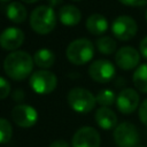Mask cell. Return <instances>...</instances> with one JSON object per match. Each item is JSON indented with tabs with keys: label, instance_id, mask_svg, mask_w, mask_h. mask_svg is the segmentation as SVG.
I'll list each match as a JSON object with an SVG mask.
<instances>
[{
	"label": "cell",
	"instance_id": "8",
	"mask_svg": "<svg viewBox=\"0 0 147 147\" xmlns=\"http://www.w3.org/2000/svg\"><path fill=\"white\" fill-rule=\"evenodd\" d=\"M88 75L92 78V80L96 83H109L113 80L116 76V69L115 65L106 59H99L91 63L88 67Z\"/></svg>",
	"mask_w": 147,
	"mask_h": 147
},
{
	"label": "cell",
	"instance_id": "15",
	"mask_svg": "<svg viewBox=\"0 0 147 147\" xmlns=\"http://www.w3.org/2000/svg\"><path fill=\"white\" fill-rule=\"evenodd\" d=\"M60 21L63 25L67 26H75L77 25L82 20V13L80 10L72 5H64L60 8L59 11Z\"/></svg>",
	"mask_w": 147,
	"mask_h": 147
},
{
	"label": "cell",
	"instance_id": "16",
	"mask_svg": "<svg viewBox=\"0 0 147 147\" xmlns=\"http://www.w3.org/2000/svg\"><path fill=\"white\" fill-rule=\"evenodd\" d=\"M86 29L90 33L94 36H100L103 34L108 30V21L107 18L98 13H94L90 15L86 20Z\"/></svg>",
	"mask_w": 147,
	"mask_h": 147
},
{
	"label": "cell",
	"instance_id": "1",
	"mask_svg": "<svg viewBox=\"0 0 147 147\" xmlns=\"http://www.w3.org/2000/svg\"><path fill=\"white\" fill-rule=\"evenodd\" d=\"M33 57L24 51L9 53L3 61V70L13 80H24L33 69Z\"/></svg>",
	"mask_w": 147,
	"mask_h": 147
},
{
	"label": "cell",
	"instance_id": "31",
	"mask_svg": "<svg viewBox=\"0 0 147 147\" xmlns=\"http://www.w3.org/2000/svg\"><path fill=\"white\" fill-rule=\"evenodd\" d=\"M145 18H146V22H147V9H146V11H145Z\"/></svg>",
	"mask_w": 147,
	"mask_h": 147
},
{
	"label": "cell",
	"instance_id": "12",
	"mask_svg": "<svg viewBox=\"0 0 147 147\" xmlns=\"http://www.w3.org/2000/svg\"><path fill=\"white\" fill-rule=\"evenodd\" d=\"M140 53L131 46L121 47L115 53V63L122 70H131L139 65Z\"/></svg>",
	"mask_w": 147,
	"mask_h": 147
},
{
	"label": "cell",
	"instance_id": "30",
	"mask_svg": "<svg viewBox=\"0 0 147 147\" xmlns=\"http://www.w3.org/2000/svg\"><path fill=\"white\" fill-rule=\"evenodd\" d=\"M23 2H26V3H33V2H37L39 0H22Z\"/></svg>",
	"mask_w": 147,
	"mask_h": 147
},
{
	"label": "cell",
	"instance_id": "32",
	"mask_svg": "<svg viewBox=\"0 0 147 147\" xmlns=\"http://www.w3.org/2000/svg\"><path fill=\"white\" fill-rule=\"evenodd\" d=\"M1 2H7V1H9V0H0Z\"/></svg>",
	"mask_w": 147,
	"mask_h": 147
},
{
	"label": "cell",
	"instance_id": "2",
	"mask_svg": "<svg viewBox=\"0 0 147 147\" xmlns=\"http://www.w3.org/2000/svg\"><path fill=\"white\" fill-rule=\"evenodd\" d=\"M30 25L38 34H47L56 26V15L51 6L41 5L30 14Z\"/></svg>",
	"mask_w": 147,
	"mask_h": 147
},
{
	"label": "cell",
	"instance_id": "24",
	"mask_svg": "<svg viewBox=\"0 0 147 147\" xmlns=\"http://www.w3.org/2000/svg\"><path fill=\"white\" fill-rule=\"evenodd\" d=\"M138 116H139L140 122L147 126V98L140 103L139 110H138Z\"/></svg>",
	"mask_w": 147,
	"mask_h": 147
},
{
	"label": "cell",
	"instance_id": "19",
	"mask_svg": "<svg viewBox=\"0 0 147 147\" xmlns=\"http://www.w3.org/2000/svg\"><path fill=\"white\" fill-rule=\"evenodd\" d=\"M133 85L138 91L147 93V63L139 64L132 75Z\"/></svg>",
	"mask_w": 147,
	"mask_h": 147
},
{
	"label": "cell",
	"instance_id": "17",
	"mask_svg": "<svg viewBox=\"0 0 147 147\" xmlns=\"http://www.w3.org/2000/svg\"><path fill=\"white\" fill-rule=\"evenodd\" d=\"M6 16L13 23L21 24L26 20L28 11L24 5H22L18 1H13L6 8Z\"/></svg>",
	"mask_w": 147,
	"mask_h": 147
},
{
	"label": "cell",
	"instance_id": "29",
	"mask_svg": "<svg viewBox=\"0 0 147 147\" xmlns=\"http://www.w3.org/2000/svg\"><path fill=\"white\" fill-rule=\"evenodd\" d=\"M62 1H63V0H47L48 6H51L52 8H53V7H56V6H59V5H61Z\"/></svg>",
	"mask_w": 147,
	"mask_h": 147
},
{
	"label": "cell",
	"instance_id": "22",
	"mask_svg": "<svg viewBox=\"0 0 147 147\" xmlns=\"http://www.w3.org/2000/svg\"><path fill=\"white\" fill-rule=\"evenodd\" d=\"M13 136V126L6 118L0 117V144H7Z\"/></svg>",
	"mask_w": 147,
	"mask_h": 147
},
{
	"label": "cell",
	"instance_id": "27",
	"mask_svg": "<svg viewBox=\"0 0 147 147\" xmlns=\"http://www.w3.org/2000/svg\"><path fill=\"white\" fill-rule=\"evenodd\" d=\"M13 99L15 101H23L24 100V92L22 90H15L13 93Z\"/></svg>",
	"mask_w": 147,
	"mask_h": 147
},
{
	"label": "cell",
	"instance_id": "28",
	"mask_svg": "<svg viewBox=\"0 0 147 147\" xmlns=\"http://www.w3.org/2000/svg\"><path fill=\"white\" fill-rule=\"evenodd\" d=\"M49 147H69V145L65 140H55L49 145Z\"/></svg>",
	"mask_w": 147,
	"mask_h": 147
},
{
	"label": "cell",
	"instance_id": "26",
	"mask_svg": "<svg viewBox=\"0 0 147 147\" xmlns=\"http://www.w3.org/2000/svg\"><path fill=\"white\" fill-rule=\"evenodd\" d=\"M139 53L142 57H145L147 60V36L145 38H142L139 44Z\"/></svg>",
	"mask_w": 147,
	"mask_h": 147
},
{
	"label": "cell",
	"instance_id": "9",
	"mask_svg": "<svg viewBox=\"0 0 147 147\" xmlns=\"http://www.w3.org/2000/svg\"><path fill=\"white\" fill-rule=\"evenodd\" d=\"M11 118L21 127H31L38 121V111L30 105L20 103L13 108Z\"/></svg>",
	"mask_w": 147,
	"mask_h": 147
},
{
	"label": "cell",
	"instance_id": "23",
	"mask_svg": "<svg viewBox=\"0 0 147 147\" xmlns=\"http://www.w3.org/2000/svg\"><path fill=\"white\" fill-rule=\"evenodd\" d=\"M10 93V83L0 76V100L6 99Z\"/></svg>",
	"mask_w": 147,
	"mask_h": 147
},
{
	"label": "cell",
	"instance_id": "7",
	"mask_svg": "<svg viewBox=\"0 0 147 147\" xmlns=\"http://www.w3.org/2000/svg\"><path fill=\"white\" fill-rule=\"evenodd\" d=\"M138 31V25L134 18L127 15L117 16L111 23V32L116 39L122 41L131 40Z\"/></svg>",
	"mask_w": 147,
	"mask_h": 147
},
{
	"label": "cell",
	"instance_id": "14",
	"mask_svg": "<svg viewBox=\"0 0 147 147\" xmlns=\"http://www.w3.org/2000/svg\"><path fill=\"white\" fill-rule=\"evenodd\" d=\"M96 124L103 130H110L117 126V116L109 107H100L94 115Z\"/></svg>",
	"mask_w": 147,
	"mask_h": 147
},
{
	"label": "cell",
	"instance_id": "18",
	"mask_svg": "<svg viewBox=\"0 0 147 147\" xmlns=\"http://www.w3.org/2000/svg\"><path fill=\"white\" fill-rule=\"evenodd\" d=\"M33 62L41 69H48L55 63V54L48 48H40L33 54Z\"/></svg>",
	"mask_w": 147,
	"mask_h": 147
},
{
	"label": "cell",
	"instance_id": "20",
	"mask_svg": "<svg viewBox=\"0 0 147 147\" xmlns=\"http://www.w3.org/2000/svg\"><path fill=\"white\" fill-rule=\"evenodd\" d=\"M116 47H117V44H116L115 39L111 38V37H109V36L100 37L96 40V48H98V51L101 54L110 55V54L115 53Z\"/></svg>",
	"mask_w": 147,
	"mask_h": 147
},
{
	"label": "cell",
	"instance_id": "6",
	"mask_svg": "<svg viewBox=\"0 0 147 147\" xmlns=\"http://www.w3.org/2000/svg\"><path fill=\"white\" fill-rule=\"evenodd\" d=\"M114 141L118 147H138L140 136L137 126L130 122L117 124L114 130Z\"/></svg>",
	"mask_w": 147,
	"mask_h": 147
},
{
	"label": "cell",
	"instance_id": "10",
	"mask_svg": "<svg viewBox=\"0 0 147 147\" xmlns=\"http://www.w3.org/2000/svg\"><path fill=\"white\" fill-rule=\"evenodd\" d=\"M72 147H100L101 137L92 126H83L76 131L71 140Z\"/></svg>",
	"mask_w": 147,
	"mask_h": 147
},
{
	"label": "cell",
	"instance_id": "13",
	"mask_svg": "<svg viewBox=\"0 0 147 147\" xmlns=\"http://www.w3.org/2000/svg\"><path fill=\"white\" fill-rule=\"evenodd\" d=\"M24 32L15 26L5 29L0 33V47L6 51H15L22 46L24 41Z\"/></svg>",
	"mask_w": 147,
	"mask_h": 147
},
{
	"label": "cell",
	"instance_id": "5",
	"mask_svg": "<svg viewBox=\"0 0 147 147\" xmlns=\"http://www.w3.org/2000/svg\"><path fill=\"white\" fill-rule=\"evenodd\" d=\"M29 85L32 91L38 94H48L56 88L57 77L54 72L47 69L37 70L31 75L29 79Z\"/></svg>",
	"mask_w": 147,
	"mask_h": 147
},
{
	"label": "cell",
	"instance_id": "21",
	"mask_svg": "<svg viewBox=\"0 0 147 147\" xmlns=\"http://www.w3.org/2000/svg\"><path fill=\"white\" fill-rule=\"evenodd\" d=\"M116 98H117V95L115 94V92L111 91V90H108V88L101 90L95 95L96 103H99L101 107H109V106H111L114 102H116Z\"/></svg>",
	"mask_w": 147,
	"mask_h": 147
},
{
	"label": "cell",
	"instance_id": "4",
	"mask_svg": "<svg viewBox=\"0 0 147 147\" xmlns=\"http://www.w3.org/2000/svg\"><path fill=\"white\" fill-rule=\"evenodd\" d=\"M67 99L70 108L79 114L90 113L96 103L95 95H93L92 92L83 87L71 88L67 95Z\"/></svg>",
	"mask_w": 147,
	"mask_h": 147
},
{
	"label": "cell",
	"instance_id": "3",
	"mask_svg": "<svg viewBox=\"0 0 147 147\" xmlns=\"http://www.w3.org/2000/svg\"><path fill=\"white\" fill-rule=\"evenodd\" d=\"M67 59L70 63L82 65L92 60L94 56L93 42L87 38H78L72 40L67 47Z\"/></svg>",
	"mask_w": 147,
	"mask_h": 147
},
{
	"label": "cell",
	"instance_id": "25",
	"mask_svg": "<svg viewBox=\"0 0 147 147\" xmlns=\"http://www.w3.org/2000/svg\"><path fill=\"white\" fill-rule=\"evenodd\" d=\"M118 1L127 7H142L147 5V0H118Z\"/></svg>",
	"mask_w": 147,
	"mask_h": 147
},
{
	"label": "cell",
	"instance_id": "11",
	"mask_svg": "<svg viewBox=\"0 0 147 147\" xmlns=\"http://www.w3.org/2000/svg\"><path fill=\"white\" fill-rule=\"evenodd\" d=\"M139 106H140V98H139V94L136 90L126 87V88H123L117 94L116 107L122 114L130 115Z\"/></svg>",
	"mask_w": 147,
	"mask_h": 147
}]
</instances>
